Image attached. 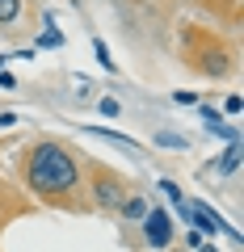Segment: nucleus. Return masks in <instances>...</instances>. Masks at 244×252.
Returning <instances> with one entry per match:
<instances>
[{"label":"nucleus","mask_w":244,"mask_h":252,"mask_svg":"<svg viewBox=\"0 0 244 252\" xmlns=\"http://www.w3.org/2000/svg\"><path fill=\"white\" fill-rule=\"evenodd\" d=\"M26 189L55 210H93L84 193V156L59 139H38L26 152Z\"/></svg>","instance_id":"1"},{"label":"nucleus","mask_w":244,"mask_h":252,"mask_svg":"<svg viewBox=\"0 0 244 252\" xmlns=\"http://www.w3.org/2000/svg\"><path fill=\"white\" fill-rule=\"evenodd\" d=\"M84 172H89V181H84L89 206L101 210V215H118V206H122V202H127V193H131V181L122 177V172L105 168V164L89 160V156H84Z\"/></svg>","instance_id":"2"},{"label":"nucleus","mask_w":244,"mask_h":252,"mask_svg":"<svg viewBox=\"0 0 244 252\" xmlns=\"http://www.w3.org/2000/svg\"><path fill=\"white\" fill-rule=\"evenodd\" d=\"M143 244L147 248H169L173 244V219L160 206H147V215H143Z\"/></svg>","instance_id":"3"},{"label":"nucleus","mask_w":244,"mask_h":252,"mask_svg":"<svg viewBox=\"0 0 244 252\" xmlns=\"http://www.w3.org/2000/svg\"><path fill=\"white\" fill-rule=\"evenodd\" d=\"M236 168H240V139H236V143H227V152L219 156V164H215V177H232Z\"/></svg>","instance_id":"4"},{"label":"nucleus","mask_w":244,"mask_h":252,"mask_svg":"<svg viewBox=\"0 0 244 252\" xmlns=\"http://www.w3.org/2000/svg\"><path fill=\"white\" fill-rule=\"evenodd\" d=\"M118 215H122V219H143L147 215V198H143V193H127V202L118 206Z\"/></svg>","instance_id":"5"},{"label":"nucleus","mask_w":244,"mask_h":252,"mask_svg":"<svg viewBox=\"0 0 244 252\" xmlns=\"http://www.w3.org/2000/svg\"><path fill=\"white\" fill-rule=\"evenodd\" d=\"M93 135H101V139H109V143H122V147H131V152H139V139H131V135H118V130H105V126H89Z\"/></svg>","instance_id":"6"},{"label":"nucleus","mask_w":244,"mask_h":252,"mask_svg":"<svg viewBox=\"0 0 244 252\" xmlns=\"http://www.w3.org/2000/svg\"><path fill=\"white\" fill-rule=\"evenodd\" d=\"M21 17V0H0V30Z\"/></svg>","instance_id":"7"},{"label":"nucleus","mask_w":244,"mask_h":252,"mask_svg":"<svg viewBox=\"0 0 244 252\" xmlns=\"http://www.w3.org/2000/svg\"><path fill=\"white\" fill-rule=\"evenodd\" d=\"M93 55H97V63L105 67V72H114V55H109V46L101 42V38H93Z\"/></svg>","instance_id":"8"},{"label":"nucleus","mask_w":244,"mask_h":252,"mask_svg":"<svg viewBox=\"0 0 244 252\" xmlns=\"http://www.w3.org/2000/svg\"><path fill=\"white\" fill-rule=\"evenodd\" d=\"M156 143H160V147H177V152H185V135H173V130H160V135H156Z\"/></svg>","instance_id":"9"},{"label":"nucleus","mask_w":244,"mask_h":252,"mask_svg":"<svg viewBox=\"0 0 244 252\" xmlns=\"http://www.w3.org/2000/svg\"><path fill=\"white\" fill-rule=\"evenodd\" d=\"M160 193H169V202H173V206H177V202L185 198V193H181V185H177V181H160Z\"/></svg>","instance_id":"10"},{"label":"nucleus","mask_w":244,"mask_h":252,"mask_svg":"<svg viewBox=\"0 0 244 252\" xmlns=\"http://www.w3.org/2000/svg\"><path fill=\"white\" fill-rule=\"evenodd\" d=\"M202 118H207V130H215V126H223V114H219L215 105H202Z\"/></svg>","instance_id":"11"},{"label":"nucleus","mask_w":244,"mask_h":252,"mask_svg":"<svg viewBox=\"0 0 244 252\" xmlns=\"http://www.w3.org/2000/svg\"><path fill=\"white\" fill-rule=\"evenodd\" d=\"M59 42H64L59 30H42V34H38V46H59Z\"/></svg>","instance_id":"12"},{"label":"nucleus","mask_w":244,"mask_h":252,"mask_svg":"<svg viewBox=\"0 0 244 252\" xmlns=\"http://www.w3.org/2000/svg\"><path fill=\"white\" fill-rule=\"evenodd\" d=\"M118 109H122V105H118L114 97H105V101H101V114H105V118H118Z\"/></svg>","instance_id":"13"},{"label":"nucleus","mask_w":244,"mask_h":252,"mask_svg":"<svg viewBox=\"0 0 244 252\" xmlns=\"http://www.w3.org/2000/svg\"><path fill=\"white\" fill-rule=\"evenodd\" d=\"M173 101L177 105H198V93H173Z\"/></svg>","instance_id":"14"},{"label":"nucleus","mask_w":244,"mask_h":252,"mask_svg":"<svg viewBox=\"0 0 244 252\" xmlns=\"http://www.w3.org/2000/svg\"><path fill=\"white\" fill-rule=\"evenodd\" d=\"M244 109V101H240V93H232V97H227V114H240Z\"/></svg>","instance_id":"15"},{"label":"nucleus","mask_w":244,"mask_h":252,"mask_svg":"<svg viewBox=\"0 0 244 252\" xmlns=\"http://www.w3.org/2000/svg\"><path fill=\"white\" fill-rule=\"evenodd\" d=\"M198 248H202V252H219V248H215V244H198Z\"/></svg>","instance_id":"16"}]
</instances>
